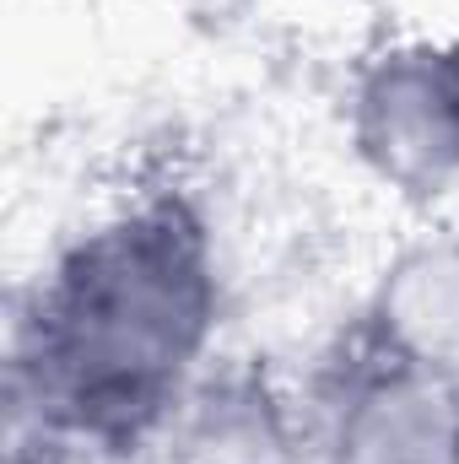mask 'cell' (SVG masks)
<instances>
[{
  "label": "cell",
  "instance_id": "6",
  "mask_svg": "<svg viewBox=\"0 0 459 464\" xmlns=\"http://www.w3.org/2000/svg\"><path fill=\"white\" fill-rule=\"evenodd\" d=\"M5 464H60V459H44V454H11V449H5Z\"/></svg>",
  "mask_w": 459,
  "mask_h": 464
},
{
  "label": "cell",
  "instance_id": "5",
  "mask_svg": "<svg viewBox=\"0 0 459 464\" xmlns=\"http://www.w3.org/2000/svg\"><path fill=\"white\" fill-rule=\"evenodd\" d=\"M151 464H308L298 383L228 346L179 405Z\"/></svg>",
  "mask_w": 459,
  "mask_h": 464
},
{
  "label": "cell",
  "instance_id": "3",
  "mask_svg": "<svg viewBox=\"0 0 459 464\" xmlns=\"http://www.w3.org/2000/svg\"><path fill=\"white\" fill-rule=\"evenodd\" d=\"M308 464H459V383L367 346L351 324L298 378Z\"/></svg>",
  "mask_w": 459,
  "mask_h": 464
},
{
  "label": "cell",
  "instance_id": "1",
  "mask_svg": "<svg viewBox=\"0 0 459 464\" xmlns=\"http://www.w3.org/2000/svg\"><path fill=\"white\" fill-rule=\"evenodd\" d=\"M232 281L211 206L146 179L87 211L11 303L5 449L60 464H151L228 351Z\"/></svg>",
  "mask_w": 459,
  "mask_h": 464
},
{
  "label": "cell",
  "instance_id": "2",
  "mask_svg": "<svg viewBox=\"0 0 459 464\" xmlns=\"http://www.w3.org/2000/svg\"><path fill=\"white\" fill-rule=\"evenodd\" d=\"M341 151L405 222L459 217V33H389L341 82Z\"/></svg>",
  "mask_w": 459,
  "mask_h": 464
},
{
  "label": "cell",
  "instance_id": "4",
  "mask_svg": "<svg viewBox=\"0 0 459 464\" xmlns=\"http://www.w3.org/2000/svg\"><path fill=\"white\" fill-rule=\"evenodd\" d=\"M346 324L367 346L459 383V217L400 232L373 259Z\"/></svg>",
  "mask_w": 459,
  "mask_h": 464
}]
</instances>
